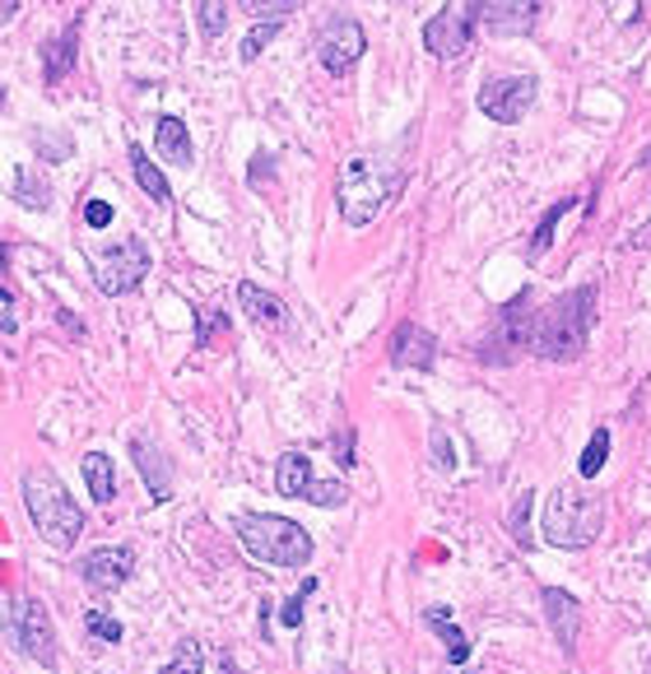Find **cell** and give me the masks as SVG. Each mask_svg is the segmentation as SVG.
Instances as JSON below:
<instances>
[{
    "label": "cell",
    "instance_id": "6da1fadb",
    "mask_svg": "<svg viewBox=\"0 0 651 674\" xmlns=\"http://www.w3.org/2000/svg\"><path fill=\"white\" fill-rule=\"evenodd\" d=\"M591 321H595V284H582L554 303H544L531 326V354L550 363H572L587 350Z\"/></svg>",
    "mask_w": 651,
    "mask_h": 674
},
{
    "label": "cell",
    "instance_id": "7a4b0ae2",
    "mask_svg": "<svg viewBox=\"0 0 651 674\" xmlns=\"http://www.w3.org/2000/svg\"><path fill=\"white\" fill-rule=\"evenodd\" d=\"M605 530V498L582 483H558L544 503V540L554 549H587Z\"/></svg>",
    "mask_w": 651,
    "mask_h": 674
},
{
    "label": "cell",
    "instance_id": "3957f363",
    "mask_svg": "<svg viewBox=\"0 0 651 674\" xmlns=\"http://www.w3.org/2000/svg\"><path fill=\"white\" fill-rule=\"evenodd\" d=\"M233 530H238V544L266 567H308L312 559V535L298 522H289V516L252 512V516H238Z\"/></svg>",
    "mask_w": 651,
    "mask_h": 674
},
{
    "label": "cell",
    "instance_id": "277c9868",
    "mask_svg": "<svg viewBox=\"0 0 651 674\" xmlns=\"http://www.w3.org/2000/svg\"><path fill=\"white\" fill-rule=\"evenodd\" d=\"M405 186V168H382V159L373 154H359V159L345 163V177H340V215L349 229H363L382 215V205L391 200Z\"/></svg>",
    "mask_w": 651,
    "mask_h": 674
},
{
    "label": "cell",
    "instance_id": "5b68a950",
    "mask_svg": "<svg viewBox=\"0 0 651 674\" xmlns=\"http://www.w3.org/2000/svg\"><path fill=\"white\" fill-rule=\"evenodd\" d=\"M24 507H28L33 526H38V535L51 549H70L80 540L84 512H80V503L65 493V483L51 470H28L24 475Z\"/></svg>",
    "mask_w": 651,
    "mask_h": 674
},
{
    "label": "cell",
    "instance_id": "8992f818",
    "mask_svg": "<svg viewBox=\"0 0 651 674\" xmlns=\"http://www.w3.org/2000/svg\"><path fill=\"white\" fill-rule=\"evenodd\" d=\"M5 628L14 637V647H20L28 661L38 665H57V628H51L47 618V604L33 600V596H14L10 610H5Z\"/></svg>",
    "mask_w": 651,
    "mask_h": 674
},
{
    "label": "cell",
    "instance_id": "52a82bcc",
    "mask_svg": "<svg viewBox=\"0 0 651 674\" xmlns=\"http://www.w3.org/2000/svg\"><path fill=\"white\" fill-rule=\"evenodd\" d=\"M531 326H535L531 293H517V298L498 313L489 340L480 344V358H484V363H513L521 350H531Z\"/></svg>",
    "mask_w": 651,
    "mask_h": 674
},
{
    "label": "cell",
    "instance_id": "ba28073f",
    "mask_svg": "<svg viewBox=\"0 0 651 674\" xmlns=\"http://www.w3.org/2000/svg\"><path fill=\"white\" fill-rule=\"evenodd\" d=\"M474 24H480V5H447L437 10L424 24V47L437 61H456L474 38Z\"/></svg>",
    "mask_w": 651,
    "mask_h": 674
},
{
    "label": "cell",
    "instance_id": "9c48e42d",
    "mask_svg": "<svg viewBox=\"0 0 651 674\" xmlns=\"http://www.w3.org/2000/svg\"><path fill=\"white\" fill-rule=\"evenodd\" d=\"M145 270H149V247L140 237H126L121 247L103 252L94 280H98V289L108 293V298H121V293H131L140 280H145Z\"/></svg>",
    "mask_w": 651,
    "mask_h": 674
},
{
    "label": "cell",
    "instance_id": "30bf717a",
    "mask_svg": "<svg viewBox=\"0 0 651 674\" xmlns=\"http://www.w3.org/2000/svg\"><path fill=\"white\" fill-rule=\"evenodd\" d=\"M531 102H535V75H503L480 89V112L489 121H503V126L521 121L531 112Z\"/></svg>",
    "mask_w": 651,
    "mask_h": 674
},
{
    "label": "cell",
    "instance_id": "8fae6325",
    "mask_svg": "<svg viewBox=\"0 0 651 674\" xmlns=\"http://www.w3.org/2000/svg\"><path fill=\"white\" fill-rule=\"evenodd\" d=\"M363 47H367L363 24L336 20V24L322 28V38H316V61L326 65V75H349L354 71V61L363 57Z\"/></svg>",
    "mask_w": 651,
    "mask_h": 674
},
{
    "label": "cell",
    "instance_id": "7c38bea8",
    "mask_svg": "<svg viewBox=\"0 0 651 674\" xmlns=\"http://www.w3.org/2000/svg\"><path fill=\"white\" fill-rule=\"evenodd\" d=\"M131 573H135V549H126V544H103L80 559V577L103 596L121 591V586L131 581Z\"/></svg>",
    "mask_w": 651,
    "mask_h": 674
},
{
    "label": "cell",
    "instance_id": "4fadbf2b",
    "mask_svg": "<svg viewBox=\"0 0 651 674\" xmlns=\"http://www.w3.org/2000/svg\"><path fill=\"white\" fill-rule=\"evenodd\" d=\"M391 363L396 368H410V372H429L437 363V335L414 321H400L391 331Z\"/></svg>",
    "mask_w": 651,
    "mask_h": 674
},
{
    "label": "cell",
    "instance_id": "5bb4252c",
    "mask_svg": "<svg viewBox=\"0 0 651 674\" xmlns=\"http://www.w3.org/2000/svg\"><path fill=\"white\" fill-rule=\"evenodd\" d=\"M540 604H544V618H550L558 647L572 655L577 651V633H582V604H577V596L563 591V586H544Z\"/></svg>",
    "mask_w": 651,
    "mask_h": 674
},
{
    "label": "cell",
    "instance_id": "9a60e30c",
    "mask_svg": "<svg viewBox=\"0 0 651 674\" xmlns=\"http://www.w3.org/2000/svg\"><path fill=\"white\" fill-rule=\"evenodd\" d=\"M131 456H135V470L145 475V483H149V498H154V503H168V498H172V465H168V456L158 452L149 438H135Z\"/></svg>",
    "mask_w": 651,
    "mask_h": 674
},
{
    "label": "cell",
    "instance_id": "2e32d148",
    "mask_svg": "<svg viewBox=\"0 0 651 674\" xmlns=\"http://www.w3.org/2000/svg\"><path fill=\"white\" fill-rule=\"evenodd\" d=\"M540 20L535 0H489L480 5V24H489L494 33H531Z\"/></svg>",
    "mask_w": 651,
    "mask_h": 674
},
{
    "label": "cell",
    "instance_id": "e0dca14e",
    "mask_svg": "<svg viewBox=\"0 0 651 674\" xmlns=\"http://www.w3.org/2000/svg\"><path fill=\"white\" fill-rule=\"evenodd\" d=\"M238 303L248 307V317L270 326V331H279V326H289V307L285 298H275V293H266L261 284H238Z\"/></svg>",
    "mask_w": 651,
    "mask_h": 674
},
{
    "label": "cell",
    "instance_id": "ac0fdd59",
    "mask_svg": "<svg viewBox=\"0 0 651 674\" xmlns=\"http://www.w3.org/2000/svg\"><path fill=\"white\" fill-rule=\"evenodd\" d=\"M158 154H164L168 163L186 168L191 159H196V149H191V131L182 117H158Z\"/></svg>",
    "mask_w": 651,
    "mask_h": 674
},
{
    "label": "cell",
    "instance_id": "d6986e66",
    "mask_svg": "<svg viewBox=\"0 0 651 674\" xmlns=\"http://www.w3.org/2000/svg\"><path fill=\"white\" fill-rule=\"evenodd\" d=\"M80 470H84V483H89L94 503H112V498H117V470H112L108 452H84Z\"/></svg>",
    "mask_w": 651,
    "mask_h": 674
},
{
    "label": "cell",
    "instance_id": "ffe728a7",
    "mask_svg": "<svg viewBox=\"0 0 651 674\" xmlns=\"http://www.w3.org/2000/svg\"><path fill=\"white\" fill-rule=\"evenodd\" d=\"M424 624L443 633L447 661H451V665H466V661H470V637L451 624V610H447V604H429V610H424Z\"/></svg>",
    "mask_w": 651,
    "mask_h": 674
},
{
    "label": "cell",
    "instance_id": "44dd1931",
    "mask_svg": "<svg viewBox=\"0 0 651 674\" xmlns=\"http://www.w3.org/2000/svg\"><path fill=\"white\" fill-rule=\"evenodd\" d=\"M275 489L285 493V498H308V489H312V465H308L303 452H285V456H279Z\"/></svg>",
    "mask_w": 651,
    "mask_h": 674
},
{
    "label": "cell",
    "instance_id": "7402d4cb",
    "mask_svg": "<svg viewBox=\"0 0 651 674\" xmlns=\"http://www.w3.org/2000/svg\"><path fill=\"white\" fill-rule=\"evenodd\" d=\"M75 38H80V24L65 28V38H51L43 47V61H47V84H57L70 75V65H75Z\"/></svg>",
    "mask_w": 651,
    "mask_h": 674
},
{
    "label": "cell",
    "instance_id": "603a6c76",
    "mask_svg": "<svg viewBox=\"0 0 651 674\" xmlns=\"http://www.w3.org/2000/svg\"><path fill=\"white\" fill-rule=\"evenodd\" d=\"M131 172H135V182H140V186H145V196H154L158 205H164V200L172 196V186H168V177H164V172H158V163H154V159H149V154H145V149H140V145L131 149Z\"/></svg>",
    "mask_w": 651,
    "mask_h": 674
},
{
    "label": "cell",
    "instance_id": "cb8c5ba5",
    "mask_svg": "<svg viewBox=\"0 0 651 674\" xmlns=\"http://www.w3.org/2000/svg\"><path fill=\"white\" fill-rule=\"evenodd\" d=\"M605 456H610V428H595L591 442H587V452H582V461H577V475L595 479V475L605 470Z\"/></svg>",
    "mask_w": 651,
    "mask_h": 674
},
{
    "label": "cell",
    "instance_id": "d4e9b609",
    "mask_svg": "<svg viewBox=\"0 0 651 674\" xmlns=\"http://www.w3.org/2000/svg\"><path fill=\"white\" fill-rule=\"evenodd\" d=\"M531 503H535V493L526 489V493H517L513 512H507V530H513V540H517L521 549H531Z\"/></svg>",
    "mask_w": 651,
    "mask_h": 674
},
{
    "label": "cell",
    "instance_id": "484cf974",
    "mask_svg": "<svg viewBox=\"0 0 651 674\" xmlns=\"http://www.w3.org/2000/svg\"><path fill=\"white\" fill-rule=\"evenodd\" d=\"M568 210H572V196H563V200L554 205V210L540 219V229H535V237H531V261H540V256L550 252V242H554V229H558V219L568 215Z\"/></svg>",
    "mask_w": 651,
    "mask_h": 674
},
{
    "label": "cell",
    "instance_id": "4316f807",
    "mask_svg": "<svg viewBox=\"0 0 651 674\" xmlns=\"http://www.w3.org/2000/svg\"><path fill=\"white\" fill-rule=\"evenodd\" d=\"M158 674H205V647L196 642V637H186V642L178 647V655H172Z\"/></svg>",
    "mask_w": 651,
    "mask_h": 674
},
{
    "label": "cell",
    "instance_id": "83f0119b",
    "mask_svg": "<svg viewBox=\"0 0 651 674\" xmlns=\"http://www.w3.org/2000/svg\"><path fill=\"white\" fill-rule=\"evenodd\" d=\"M303 503L322 507V512H326V507H345V503H349V489H345L340 479H312V489H308Z\"/></svg>",
    "mask_w": 651,
    "mask_h": 674
},
{
    "label": "cell",
    "instance_id": "f1b7e54d",
    "mask_svg": "<svg viewBox=\"0 0 651 674\" xmlns=\"http://www.w3.org/2000/svg\"><path fill=\"white\" fill-rule=\"evenodd\" d=\"M84 628H89V637H94V642H103V647H117L121 633H126L112 614H103V610H89V614H84Z\"/></svg>",
    "mask_w": 651,
    "mask_h": 674
},
{
    "label": "cell",
    "instance_id": "f546056e",
    "mask_svg": "<svg viewBox=\"0 0 651 674\" xmlns=\"http://www.w3.org/2000/svg\"><path fill=\"white\" fill-rule=\"evenodd\" d=\"M14 192H20V205H33V210H47L51 205V192L38 172H20V182H14Z\"/></svg>",
    "mask_w": 651,
    "mask_h": 674
},
{
    "label": "cell",
    "instance_id": "4dcf8cb0",
    "mask_svg": "<svg viewBox=\"0 0 651 674\" xmlns=\"http://www.w3.org/2000/svg\"><path fill=\"white\" fill-rule=\"evenodd\" d=\"M316 591V577H303V586H298V596H289L285 604H279V624L285 628H298L303 624V600Z\"/></svg>",
    "mask_w": 651,
    "mask_h": 674
},
{
    "label": "cell",
    "instance_id": "1f68e13d",
    "mask_svg": "<svg viewBox=\"0 0 651 674\" xmlns=\"http://www.w3.org/2000/svg\"><path fill=\"white\" fill-rule=\"evenodd\" d=\"M196 20H201L205 38H219L224 24H228V5H219V0H205V5H196Z\"/></svg>",
    "mask_w": 651,
    "mask_h": 674
},
{
    "label": "cell",
    "instance_id": "d6a6232c",
    "mask_svg": "<svg viewBox=\"0 0 651 674\" xmlns=\"http://www.w3.org/2000/svg\"><path fill=\"white\" fill-rule=\"evenodd\" d=\"M201 331H196V344L201 350H209V344H215V335H224L228 331V317L224 313H215V307H201Z\"/></svg>",
    "mask_w": 651,
    "mask_h": 674
},
{
    "label": "cell",
    "instance_id": "836d02e7",
    "mask_svg": "<svg viewBox=\"0 0 651 674\" xmlns=\"http://www.w3.org/2000/svg\"><path fill=\"white\" fill-rule=\"evenodd\" d=\"M293 10H298L293 0H270V5H248V14H252L256 24H285Z\"/></svg>",
    "mask_w": 651,
    "mask_h": 674
},
{
    "label": "cell",
    "instance_id": "e575fe53",
    "mask_svg": "<svg viewBox=\"0 0 651 674\" xmlns=\"http://www.w3.org/2000/svg\"><path fill=\"white\" fill-rule=\"evenodd\" d=\"M275 33H279V24H256L248 38H242V61H256L261 51H266V42L275 38Z\"/></svg>",
    "mask_w": 651,
    "mask_h": 674
},
{
    "label": "cell",
    "instance_id": "d590c367",
    "mask_svg": "<svg viewBox=\"0 0 651 674\" xmlns=\"http://www.w3.org/2000/svg\"><path fill=\"white\" fill-rule=\"evenodd\" d=\"M84 223H89V229H108V223H112V205L108 200H89V205H84Z\"/></svg>",
    "mask_w": 651,
    "mask_h": 674
},
{
    "label": "cell",
    "instance_id": "8d00e7d4",
    "mask_svg": "<svg viewBox=\"0 0 651 674\" xmlns=\"http://www.w3.org/2000/svg\"><path fill=\"white\" fill-rule=\"evenodd\" d=\"M359 456H354V433H349V428H345V433H340V465H354Z\"/></svg>",
    "mask_w": 651,
    "mask_h": 674
},
{
    "label": "cell",
    "instance_id": "74e56055",
    "mask_svg": "<svg viewBox=\"0 0 651 674\" xmlns=\"http://www.w3.org/2000/svg\"><path fill=\"white\" fill-rule=\"evenodd\" d=\"M219 665H224V674H238V665H233V661H228V655H224V661H219Z\"/></svg>",
    "mask_w": 651,
    "mask_h": 674
},
{
    "label": "cell",
    "instance_id": "f35d334b",
    "mask_svg": "<svg viewBox=\"0 0 651 674\" xmlns=\"http://www.w3.org/2000/svg\"><path fill=\"white\" fill-rule=\"evenodd\" d=\"M326 674H349V670H340V665H336V670H326Z\"/></svg>",
    "mask_w": 651,
    "mask_h": 674
},
{
    "label": "cell",
    "instance_id": "ab89813d",
    "mask_svg": "<svg viewBox=\"0 0 651 674\" xmlns=\"http://www.w3.org/2000/svg\"><path fill=\"white\" fill-rule=\"evenodd\" d=\"M451 674H474V670H451Z\"/></svg>",
    "mask_w": 651,
    "mask_h": 674
},
{
    "label": "cell",
    "instance_id": "60d3db41",
    "mask_svg": "<svg viewBox=\"0 0 651 674\" xmlns=\"http://www.w3.org/2000/svg\"><path fill=\"white\" fill-rule=\"evenodd\" d=\"M647 563H651V559H647Z\"/></svg>",
    "mask_w": 651,
    "mask_h": 674
}]
</instances>
